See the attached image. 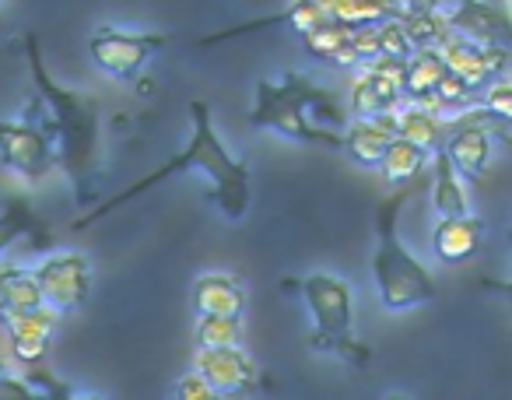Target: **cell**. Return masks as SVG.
Returning <instances> with one entry per match:
<instances>
[{
  "label": "cell",
  "instance_id": "1",
  "mask_svg": "<svg viewBox=\"0 0 512 400\" xmlns=\"http://www.w3.org/2000/svg\"><path fill=\"white\" fill-rule=\"evenodd\" d=\"M190 120H193V134H190L186 151L172 155L165 165H158L155 172H148L144 179H137L134 186H127L123 193L109 197L106 204H99L95 211L81 215L78 222H74V229L78 232L88 229V225H95L99 218L113 215L116 208H123V204H130L134 197L148 193L151 186L165 183V179H172V176H183V172H200V176L211 179L214 197H218L221 211H225L228 218L246 215V208H249V165L228 155L225 144L218 141V134H214V127H211V109H207V102H200V99L190 102Z\"/></svg>",
  "mask_w": 512,
  "mask_h": 400
},
{
  "label": "cell",
  "instance_id": "2",
  "mask_svg": "<svg viewBox=\"0 0 512 400\" xmlns=\"http://www.w3.org/2000/svg\"><path fill=\"white\" fill-rule=\"evenodd\" d=\"M25 50H29V71L36 81L39 99L50 106L46 116V127H50L57 148V162L64 165L67 179L78 190L81 204H92V179L99 169V102L92 95H78L71 88L57 85L46 71L43 57H39V39L29 36L25 39Z\"/></svg>",
  "mask_w": 512,
  "mask_h": 400
},
{
  "label": "cell",
  "instance_id": "3",
  "mask_svg": "<svg viewBox=\"0 0 512 400\" xmlns=\"http://www.w3.org/2000/svg\"><path fill=\"white\" fill-rule=\"evenodd\" d=\"M249 123L260 130H274L288 141L341 148L344 137L334 127H344L348 113L334 92L313 85L306 74L292 71L281 81H256V102Z\"/></svg>",
  "mask_w": 512,
  "mask_h": 400
},
{
  "label": "cell",
  "instance_id": "4",
  "mask_svg": "<svg viewBox=\"0 0 512 400\" xmlns=\"http://www.w3.org/2000/svg\"><path fill=\"white\" fill-rule=\"evenodd\" d=\"M425 186V179H414V183L397 186L393 197H386L376 208V257H372V274H376L379 299L386 309H411L418 302L435 299V281L418 260L407 253V246L397 236V222L404 204L414 193Z\"/></svg>",
  "mask_w": 512,
  "mask_h": 400
},
{
  "label": "cell",
  "instance_id": "5",
  "mask_svg": "<svg viewBox=\"0 0 512 400\" xmlns=\"http://www.w3.org/2000/svg\"><path fill=\"white\" fill-rule=\"evenodd\" d=\"M302 295L313 313V344L316 351H337L351 365L365 369L372 362V348L355 337V323H351V288L348 281L334 278V274H309L302 281Z\"/></svg>",
  "mask_w": 512,
  "mask_h": 400
},
{
  "label": "cell",
  "instance_id": "6",
  "mask_svg": "<svg viewBox=\"0 0 512 400\" xmlns=\"http://www.w3.org/2000/svg\"><path fill=\"white\" fill-rule=\"evenodd\" d=\"M162 46H169L165 32H127V29H113V25H102L92 36V43H88V53H92L95 67H102L109 78L130 81L137 78V71Z\"/></svg>",
  "mask_w": 512,
  "mask_h": 400
},
{
  "label": "cell",
  "instance_id": "7",
  "mask_svg": "<svg viewBox=\"0 0 512 400\" xmlns=\"http://www.w3.org/2000/svg\"><path fill=\"white\" fill-rule=\"evenodd\" d=\"M0 162L15 169L18 176H25L29 183L46 179V172L57 162L46 120L36 123L32 116L29 120H0Z\"/></svg>",
  "mask_w": 512,
  "mask_h": 400
},
{
  "label": "cell",
  "instance_id": "8",
  "mask_svg": "<svg viewBox=\"0 0 512 400\" xmlns=\"http://www.w3.org/2000/svg\"><path fill=\"white\" fill-rule=\"evenodd\" d=\"M36 281L43 306L53 313H74L92 295V264L81 253H57L36 267Z\"/></svg>",
  "mask_w": 512,
  "mask_h": 400
},
{
  "label": "cell",
  "instance_id": "9",
  "mask_svg": "<svg viewBox=\"0 0 512 400\" xmlns=\"http://www.w3.org/2000/svg\"><path fill=\"white\" fill-rule=\"evenodd\" d=\"M435 50L446 60V71L460 74L477 95L484 92L488 81H495L498 74H505L509 67V50L502 43H470L460 32H446V36L435 43Z\"/></svg>",
  "mask_w": 512,
  "mask_h": 400
},
{
  "label": "cell",
  "instance_id": "10",
  "mask_svg": "<svg viewBox=\"0 0 512 400\" xmlns=\"http://www.w3.org/2000/svg\"><path fill=\"white\" fill-rule=\"evenodd\" d=\"M439 15L453 32L470 43H509L512 22L505 8H495L491 0H439Z\"/></svg>",
  "mask_w": 512,
  "mask_h": 400
},
{
  "label": "cell",
  "instance_id": "11",
  "mask_svg": "<svg viewBox=\"0 0 512 400\" xmlns=\"http://www.w3.org/2000/svg\"><path fill=\"white\" fill-rule=\"evenodd\" d=\"M197 372L207 379V386H211L218 397H228V393H249V390H256V383H260L253 358H249L239 344L200 348Z\"/></svg>",
  "mask_w": 512,
  "mask_h": 400
},
{
  "label": "cell",
  "instance_id": "12",
  "mask_svg": "<svg viewBox=\"0 0 512 400\" xmlns=\"http://www.w3.org/2000/svg\"><path fill=\"white\" fill-rule=\"evenodd\" d=\"M60 313H53L50 306L36 309H18V313H0V323L8 327L11 334V358L18 365H39L50 351V337L57 327Z\"/></svg>",
  "mask_w": 512,
  "mask_h": 400
},
{
  "label": "cell",
  "instance_id": "13",
  "mask_svg": "<svg viewBox=\"0 0 512 400\" xmlns=\"http://www.w3.org/2000/svg\"><path fill=\"white\" fill-rule=\"evenodd\" d=\"M341 148L355 158L358 165H369L376 169L379 158H383L386 144L397 137V113H379V116H362L358 123H351L348 134H341Z\"/></svg>",
  "mask_w": 512,
  "mask_h": 400
},
{
  "label": "cell",
  "instance_id": "14",
  "mask_svg": "<svg viewBox=\"0 0 512 400\" xmlns=\"http://www.w3.org/2000/svg\"><path fill=\"white\" fill-rule=\"evenodd\" d=\"M484 239V222L470 215L442 218L432 232V250L442 264H467Z\"/></svg>",
  "mask_w": 512,
  "mask_h": 400
},
{
  "label": "cell",
  "instance_id": "15",
  "mask_svg": "<svg viewBox=\"0 0 512 400\" xmlns=\"http://www.w3.org/2000/svg\"><path fill=\"white\" fill-rule=\"evenodd\" d=\"M193 309L197 316H242L246 288L232 274H204L193 285Z\"/></svg>",
  "mask_w": 512,
  "mask_h": 400
},
{
  "label": "cell",
  "instance_id": "16",
  "mask_svg": "<svg viewBox=\"0 0 512 400\" xmlns=\"http://www.w3.org/2000/svg\"><path fill=\"white\" fill-rule=\"evenodd\" d=\"M446 74V60L435 46H414L411 57L404 64V78H400V95L414 102V106H425L432 102V92L439 85V78Z\"/></svg>",
  "mask_w": 512,
  "mask_h": 400
},
{
  "label": "cell",
  "instance_id": "17",
  "mask_svg": "<svg viewBox=\"0 0 512 400\" xmlns=\"http://www.w3.org/2000/svg\"><path fill=\"white\" fill-rule=\"evenodd\" d=\"M400 81L390 74H379L365 67L358 81L351 85V113L355 116H379V113H397L400 109Z\"/></svg>",
  "mask_w": 512,
  "mask_h": 400
},
{
  "label": "cell",
  "instance_id": "18",
  "mask_svg": "<svg viewBox=\"0 0 512 400\" xmlns=\"http://www.w3.org/2000/svg\"><path fill=\"white\" fill-rule=\"evenodd\" d=\"M22 236H29L32 243H36V250H50L53 246L50 229H46L43 218L29 208V200L8 197V204H4V211H0V253Z\"/></svg>",
  "mask_w": 512,
  "mask_h": 400
},
{
  "label": "cell",
  "instance_id": "19",
  "mask_svg": "<svg viewBox=\"0 0 512 400\" xmlns=\"http://www.w3.org/2000/svg\"><path fill=\"white\" fill-rule=\"evenodd\" d=\"M428 158H432V151H425L421 144H414L397 134L390 144H386L376 169L383 172V179L390 186H404V183H414V179L428 169Z\"/></svg>",
  "mask_w": 512,
  "mask_h": 400
},
{
  "label": "cell",
  "instance_id": "20",
  "mask_svg": "<svg viewBox=\"0 0 512 400\" xmlns=\"http://www.w3.org/2000/svg\"><path fill=\"white\" fill-rule=\"evenodd\" d=\"M432 204L442 218H456L467 215V193L460 186V176H456L453 162H449L446 151H432Z\"/></svg>",
  "mask_w": 512,
  "mask_h": 400
},
{
  "label": "cell",
  "instance_id": "21",
  "mask_svg": "<svg viewBox=\"0 0 512 400\" xmlns=\"http://www.w3.org/2000/svg\"><path fill=\"white\" fill-rule=\"evenodd\" d=\"M323 18L341 25H376L400 15V0H316Z\"/></svg>",
  "mask_w": 512,
  "mask_h": 400
},
{
  "label": "cell",
  "instance_id": "22",
  "mask_svg": "<svg viewBox=\"0 0 512 400\" xmlns=\"http://www.w3.org/2000/svg\"><path fill=\"white\" fill-rule=\"evenodd\" d=\"M397 134L407 137V141H414V144H421L425 151H439L449 137V127L439 113H432V109L407 106L397 113Z\"/></svg>",
  "mask_w": 512,
  "mask_h": 400
},
{
  "label": "cell",
  "instance_id": "23",
  "mask_svg": "<svg viewBox=\"0 0 512 400\" xmlns=\"http://www.w3.org/2000/svg\"><path fill=\"white\" fill-rule=\"evenodd\" d=\"M36 306H43L36 271L0 267V313H18V309H36Z\"/></svg>",
  "mask_w": 512,
  "mask_h": 400
},
{
  "label": "cell",
  "instance_id": "24",
  "mask_svg": "<svg viewBox=\"0 0 512 400\" xmlns=\"http://www.w3.org/2000/svg\"><path fill=\"white\" fill-rule=\"evenodd\" d=\"M351 29H355V25H341V22H330V18H320L313 29L302 32V43H306L309 57L330 60V64H334V57L344 50V43H348Z\"/></svg>",
  "mask_w": 512,
  "mask_h": 400
},
{
  "label": "cell",
  "instance_id": "25",
  "mask_svg": "<svg viewBox=\"0 0 512 400\" xmlns=\"http://www.w3.org/2000/svg\"><path fill=\"white\" fill-rule=\"evenodd\" d=\"M239 316H200L197 320V337L200 348H221V344H239Z\"/></svg>",
  "mask_w": 512,
  "mask_h": 400
},
{
  "label": "cell",
  "instance_id": "26",
  "mask_svg": "<svg viewBox=\"0 0 512 400\" xmlns=\"http://www.w3.org/2000/svg\"><path fill=\"white\" fill-rule=\"evenodd\" d=\"M414 50L411 36L404 32V25L397 18H386V22H376V57H400L407 60Z\"/></svg>",
  "mask_w": 512,
  "mask_h": 400
},
{
  "label": "cell",
  "instance_id": "27",
  "mask_svg": "<svg viewBox=\"0 0 512 400\" xmlns=\"http://www.w3.org/2000/svg\"><path fill=\"white\" fill-rule=\"evenodd\" d=\"M477 99H481V106L488 109L491 116H498V120H505V123L512 120V85L502 78V74H498L495 81H488Z\"/></svg>",
  "mask_w": 512,
  "mask_h": 400
},
{
  "label": "cell",
  "instance_id": "28",
  "mask_svg": "<svg viewBox=\"0 0 512 400\" xmlns=\"http://www.w3.org/2000/svg\"><path fill=\"white\" fill-rule=\"evenodd\" d=\"M176 397L179 400H214L218 393L207 386V379L200 376V372H193V376H183L176 386Z\"/></svg>",
  "mask_w": 512,
  "mask_h": 400
},
{
  "label": "cell",
  "instance_id": "29",
  "mask_svg": "<svg viewBox=\"0 0 512 400\" xmlns=\"http://www.w3.org/2000/svg\"><path fill=\"white\" fill-rule=\"evenodd\" d=\"M0 400H36L32 386L25 379L8 376V365L0 362Z\"/></svg>",
  "mask_w": 512,
  "mask_h": 400
},
{
  "label": "cell",
  "instance_id": "30",
  "mask_svg": "<svg viewBox=\"0 0 512 400\" xmlns=\"http://www.w3.org/2000/svg\"><path fill=\"white\" fill-rule=\"evenodd\" d=\"M400 11H407V15H432V11H439V0H404Z\"/></svg>",
  "mask_w": 512,
  "mask_h": 400
},
{
  "label": "cell",
  "instance_id": "31",
  "mask_svg": "<svg viewBox=\"0 0 512 400\" xmlns=\"http://www.w3.org/2000/svg\"><path fill=\"white\" fill-rule=\"evenodd\" d=\"M0 29H4V18H0Z\"/></svg>",
  "mask_w": 512,
  "mask_h": 400
}]
</instances>
